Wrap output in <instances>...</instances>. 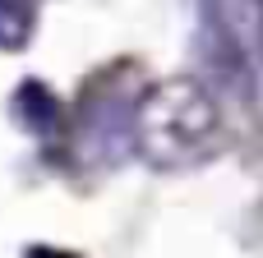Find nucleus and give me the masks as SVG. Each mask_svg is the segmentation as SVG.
<instances>
[{"label":"nucleus","mask_w":263,"mask_h":258,"mask_svg":"<svg viewBox=\"0 0 263 258\" xmlns=\"http://www.w3.org/2000/svg\"><path fill=\"white\" fill-rule=\"evenodd\" d=\"M222 106L194 74H171L134 97V152L153 171H190L217 152Z\"/></svg>","instance_id":"nucleus-1"},{"label":"nucleus","mask_w":263,"mask_h":258,"mask_svg":"<svg viewBox=\"0 0 263 258\" xmlns=\"http://www.w3.org/2000/svg\"><path fill=\"white\" fill-rule=\"evenodd\" d=\"M259 28H263V0H259Z\"/></svg>","instance_id":"nucleus-3"},{"label":"nucleus","mask_w":263,"mask_h":258,"mask_svg":"<svg viewBox=\"0 0 263 258\" xmlns=\"http://www.w3.org/2000/svg\"><path fill=\"white\" fill-rule=\"evenodd\" d=\"M37 28V0H0V51H23Z\"/></svg>","instance_id":"nucleus-2"}]
</instances>
